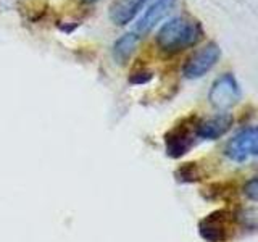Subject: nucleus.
I'll use <instances>...</instances> for the list:
<instances>
[{
  "instance_id": "1",
  "label": "nucleus",
  "mask_w": 258,
  "mask_h": 242,
  "mask_svg": "<svg viewBox=\"0 0 258 242\" xmlns=\"http://www.w3.org/2000/svg\"><path fill=\"white\" fill-rule=\"evenodd\" d=\"M204 37V28L199 20L190 16H174L157 32V45L165 53H179L197 45Z\"/></svg>"
},
{
  "instance_id": "2",
  "label": "nucleus",
  "mask_w": 258,
  "mask_h": 242,
  "mask_svg": "<svg viewBox=\"0 0 258 242\" xmlns=\"http://www.w3.org/2000/svg\"><path fill=\"white\" fill-rule=\"evenodd\" d=\"M208 100L216 110H229L240 100V89L234 75L224 73L215 79L208 92Z\"/></svg>"
},
{
  "instance_id": "3",
  "label": "nucleus",
  "mask_w": 258,
  "mask_h": 242,
  "mask_svg": "<svg viewBox=\"0 0 258 242\" xmlns=\"http://www.w3.org/2000/svg\"><path fill=\"white\" fill-rule=\"evenodd\" d=\"M220 58H221V48L212 40V42H208L207 45L199 48L187 60L184 67V76L187 79H199L202 76H205L220 62Z\"/></svg>"
},
{
  "instance_id": "4",
  "label": "nucleus",
  "mask_w": 258,
  "mask_h": 242,
  "mask_svg": "<svg viewBox=\"0 0 258 242\" xmlns=\"http://www.w3.org/2000/svg\"><path fill=\"white\" fill-rule=\"evenodd\" d=\"M196 136H197V129L194 131V125L189 123V119H184L179 126L173 128L165 136L166 153L173 158H177L184 155V153H187L194 145Z\"/></svg>"
},
{
  "instance_id": "5",
  "label": "nucleus",
  "mask_w": 258,
  "mask_h": 242,
  "mask_svg": "<svg viewBox=\"0 0 258 242\" xmlns=\"http://www.w3.org/2000/svg\"><path fill=\"white\" fill-rule=\"evenodd\" d=\"M256 129L248 126L237 133L226 145V155L234 161H245L256 153Z\"/></svg>"
},
{
  "instance_id": "6",
  "label": "nucleus",
  "mask_w": 258,
  "mask_h": 242,
  "mask_svg": "<svg viewBox=\"0 0 258 242\" xmlns=\"http://www.w3.org/2000/svg\"><path fill=\"white\" fill-rule=\"evenodd\" d=\"M229 221L231 213L226 212V210H218V212L208 215L200 221V236L208 242H221L229 234Z\"/></svg>"
},
{
  "instance_id": "7",
  "label": "nucleus",
  "mask_w": 258,
  "mask_h": 242,
  "mask_svg": "<svg viewBox=\"0 0 258 242\" xmlns=\"http://www.w3.org/2000/svg\"><path fill=\"white\" fill-rule=\"evenodd\" d=\"M173 5H174V0H153L152 5L145 10V13L141 16L139 23H137L136 34H139L141 37L149 34L165 16H168Z\"/></svg>"
},
{
  "instance_id": "8",
  "label": "nucleus",
  "mask_w": 258,
  "mask_h": 242,
  "mask_svg": "<svg viewBox=\"0 0 258 242\" xmlns=\"http://www.w3.org/2000/svg\"><path fill=\"white\" fill-rule=\"evenodd\" d=\"M145 2L147 0H113L108 8L110 21L116 26H126L136 18Z\"/></svg>"
},
{
  "instance_id": "9",
  "label": "nucleus",
  "mask_w": 258,
  "mask_h": 242,
  "mask_svg": "<svg viewBox=\"0 0 258 242\" xmlns=\"http://www.w3.org/2000/svg\"><path fill=\"white\" fill-rule=\"evenodd\" d=\"M232 123H234L232 115H229V113H220V115L199 123L197 136L202 137V139H208V141L220 139L221 136H224L229 131Z\"/></svg>"
},
{
  "instance_id": "10",
  "label": "nucleus",
  "mask_w": 258,
  "mask_h": 242,
  "mask_svg": "<svg viewBox=\"0 0 258 242\" xmlns=\"http://www.w3.org/2000/svg\"><path fill=\"white\" fill-rule=\"evenodd\" d=\"M139 42H141V36L136 34V32H127V34H123L119 39H116L111 48V55L115 63L121 65V67L126 65L134 55Z\"/></svg>"
},
{
  "instance_id": "11",
  "label": "nucleus",
  "mask_w": 258,
  "mask_h": 242,
  "mask_svg": "<svg viewBox=\"0 0 258 242\" xmlns=\"http://www.w3.org/2000/svg\"><path fill=\"white\" fill-rule=\"evenodd\" d=\"M176 176H177V179L182 183H190V181H197L200 173H199L196 163H185L177 169Z\"/></svg>"
},
{
  "instance_id": "12",
  "label": "nucleus",
  "mask_w": 258,
  "mask_h": 242,
  "mask_svg": "<svg viewBox=\"0 0 258 242\" xmlns=\"http://www.w3.org/2000/svg\"><path fill=\"white\" fill-rule=\"evenodd\" d=\"M153 78V73L147 68H139V70H136L133 71L131 75H129L127 81L131 84H147L149 81H152Z\"/></svg>"
},
{
  "instance_id": "13",
  "label": "nucleus",
  "mask_w": 258,
  "mask_h": 242,
  "mask_svg": "<svg viewBox=\"0 0 258 242\" xmlns=\"http://www.w3.org/2000/svg\"><path fill=\"white\" fill-rule=\"evenodd\" d=\"M244 194L250 199V200H256L258 197V183H256V177H252L244 188Z\"/></svg>"
},
{
  "instance_id": "14",
  "label": "nucleus",
  "mask_w": 258,
  "mask_h": 242,
  "mask_svg": "<svg viewBox=\"0 0 258 242\" xmlns=\"http://www.w3.org/2000/svg\"><path fill=\"white\" fill-rule=\"evenodd\" d=\"M86 4H95V2H99V0H84Z\"/></svg>"
}]
</instances>
